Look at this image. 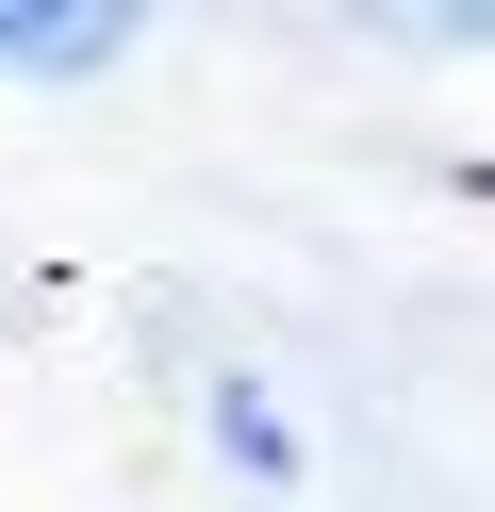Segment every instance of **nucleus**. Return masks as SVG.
<instances>
[{"label":"nucleus","mask_w":495,"mask_h":512,"mask_svg":"<svg viewBox=\"0 0 495 512\" xmlns=\"http://www.w3.org/2000/svg\"><path fill=\"white\" fill-rule=\"evenodd\" d=\"M132 17H0V67H116Z\"/></svg>","instance_id":"obj_1"},{"label":"nucleus","mask_w":495,"mask_h":512,"mask_svg":"<svg viewBox=\"0 0 495 512\" xmlns=\"http://www.w3.org/2000/svg\"><path fill=\"white\" fill-rule=\"evenodd\" d=\"M215 446H231L248 479H297V430H281V397H264V380H231V397H215Z\"/></svg>","instance_id":"obj_2"}]
</instances>
